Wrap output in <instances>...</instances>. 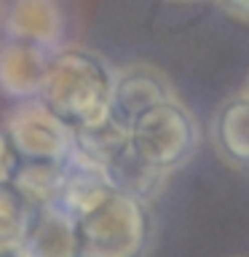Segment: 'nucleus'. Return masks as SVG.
<instances>
[{
    "mask_svg": "<svg viewBox=\"0 0 249 257\" xmlns=\"http://www.w3.org/2000/svg\"><path fill=\"white\" fill-rule=\"evenodd\" d=\"M112 88L115 75L102 56L86 48H59L38 99L70 132H78L110 115Z\"/></svg>",
    "mask_w": 249,
    "mask_h": 257,
    "instance_id": "nucleus-1",
    "label": "nucleus"
},
{
    "mask_svg": "<svg viewBox=\"0 0 249 257\" xmlns=\"http://www.w3.org/2000/svg\"><path fill=\"white\" fill-rule=\"evenodd\" d=\"M150 236L148 204L115 190L96 209L78 217V257H145Z\"/></svg>",
    "mask_w": 249,
    "mask_h": 257,
    "instance_id": "nucleus-2",
    "label": "nucleus"
},
{
    "mask_svg": "<svg viewBox=\"0 0 249 257\" xmlns=\"http://www.w3.org/2000/svg\"><path fill=\"white\" fill-rule=\"evenodd\" d=\"M132 145L150 164L174 172L198 148V123L193 112L177 99L161 102L132 126Z\"/></svg>",
    "mask_w": 249,
    "mask_h": 257,
    "instance_id": "nucleus-3",
    "label": "nucleus"
},
{
    "mask_svg": "<svg viewBox=\"0 0 249 257\" xmlns=\"http://www.w3.org/2000/svg\"><path fill=\"white\" fill-rule=\"evenodd\" d=\"M6 132L22 158L67 161L72 153V132L38 99H24L6 120Z\"/></svg>",
    "mask_w": 249,
    "mask_h": 257,
    "instance_id": "nucleus-4",
    "label": "nucleus"
},
{
    "mask_svg": "<svg viewBox=\"0 0 249 257\" xmlns=\"http://www.w3.org/2000/svg\"><path fill=\"white\" fill-rule=\"evenodd\" d=\"M51 48L16 38L0 40V94L11 99H35L46 83L54 59Z\"/></svg>",
    "mask_w": 249,
    "mask_h": 257,
    "instance_id": "nucleus-5",
    "label": "nucleus"
},
{
    "mask_svg": "<svg viewBox=\"0 0 249 257\" xmlns=\"http://www.w3.org/2000/svg\"><path fill=\"white\" fill-rule=\"evenodd\" d=\"M169 99H174V91L169 86V80L164 78V72H158L150 64H134V67L115 75L110 115L132 132V126L145 112Z\"/></svg>",
    "mask_w": 249,
    "mask_h": 257,
    "instance_id": "nucleus-6",
    "label": "nucleus"
},
{
    "mask_svg": "<svg viewBox=\"0 0 249 257\" xmlns=\"http://www.w3.org/2000/svg\"><path fill=\"white\" fill-rule=\"evenodd\" d=\"M22 249L27 257H78V217L64 204H48L35 209Z\"/></svg>",
    "mask_w": 249,
    "mask_h": 257,
    "instance_id": "nucleus-7",
    "label": "nucleus"
},
{
    "mask_svg": "<svg viewBox=\"0 0 249 257\" xmlns=\"http://www.w3.org/2000/svg\"><path fill=\"white\" fill-rule=\"evenodd\" d=\"M3 32L8 38L59 51L64 35L62 8L56 0H14L3 19Z\"/></svg>",
    "mask_w": 249,
    "mask_h": 257,
    "instance_id": "nucleus-8",
    "label": "nucleus"
},
{
    "mask_svg": "<svg viewBox=\"0 0 249 257\" xmlns=\"http://www.w3.org/2000/svg\"><path fill=\"white\" fill-rule=\"evenodd\" d=\"M64 164H67V180H64L59 204H64L75 217H83L86 212L96 209L104 198H110L115 193L102 166L75 156V153H70Z\"/></svg>",
    "mask_w": 249,
    "mask_h": 257,
    "instance_id": "nucleus-9",
    "label": "nucleus"
},
{
    "mask_svg": "<svg viewBox=\"0 0 249 257\" xmlns=\"http://www.w3.org/2000/svg\"><path fill=\"white\" fill-rule=\"evenodd\" d=\"M104 172H107V180L118 193L134 196V198L145 201V204H150L164 190L166 174H169L164 169H158L156 164H150L145 156H140V150L134 145H129L120 156L112 158Z\"/></svg>",
    "mask_w": 249,
    "mask_h": 257,
    "instance_id": "nucleus-10",
    "label": "nucleus"
},
{
    "mask_svg": "<svg viewBox=\"0 0 249 257\" xmlns=\"http://www.w3.org/2000/svg\"><path fill=\"white\" fill-rule=\"evenodd\" d=\"M214 145L220 156L233 166H249V96L238 94L222 102L212 126Z\"/></svg>",
    "mask_w": 249,
    "mask_h": 257,
    "instance_id": "nucleus-11",
    "label": "nucleus"
},
{
    "mask_svg": "<svg viewBox=\"0 0 249 257\" xmlns=\"http://www.w3.org/2000/svg\"><path fill=\"white\" fill-rule=\"evenodd\" d=\"M64 180H67V164L64 161H35L22 158L19 169L14 174V185L35 209L59 204Z\"/></svg>",
    "mask_w": 249,
    "mask_h": 257,
    "instance_id": "nucleus-12",
    "label": "nucleus"
},
{
    "mask_svg": "<svg viewBox=\"0 0 249 257\" xmlns=\"http://www.w3.org/2000/svg\"><path fill=\"white\" fill-rule=\"evenodd\" d=\"M129 145H132V132L126 126H120L112 115H107L94 126L72 132V153L102 169H107L110 161L120 156Z\"/></svg>",
    "mask_w": 249,
    "mask_h": 257,
    "instance_id": "nucleus-13",
    "label": "nucleus"
},
{
    "mask_svg": "<svg viewBox=\"0 0 249 257\" xmlns=\"http://www.w3.org/2000/svg\"><path fill=\"white\" fill-rule=\"evenodd\" d=\"M32 217H35V206L16 190V185H0V252L22 249L30 233Z\"/></svg>",
    "mask_w": 249,
    "mask_h": 257,
    "instance_id": "nucleus-14",
    "label": "nucleus"
},
{
    "mask_svg": "<svg viewBox=\"0 0 249 257\" xmlns=\"http://www.w3.org/2000/svg\"><path fill=\"white\" fill-rule=\"evenodd\" d=\"M19 164H22L19 150L14 148L11 137H8V132L3 128V132H0V185L14 180V174H16V169H19Z\"/></svg>",
    "mask_w": 249,
    "mask_h": 257,
    "instance_id": "nucleus-15",
    "label": "nucleus"
},
{
    "mask_svg": "<svg viewBox=\"0 0 249 257\" xmlns=\"http://www.w3.org/2000/svg\"><path fill=\"white\" fill-rule=\"evenodd\" d=\"M217 3L222 6V11H228V16L249 24V0H217Z\"/></svg>",
    "mask_w": 249,
    "mask_h": 257,
    "instance_id": "nucleus-16",
    "label": "nucleus"
},
{
    "mask_svg": "<svg viewBox=\"0 0 249 257\" xmlns=\"http://www.w3.org/2000/svg\"><path fill=\"white\" fill-rule=\"evenodd\" d=\"M0 257H27L24 249H8V252H0Z\"/></svg>",
    "mask_w": 249,
    "mask_h": 257,
    "instance_id": "nucleus-17",
    "label": "nucleus"
},
{
    "mask_svg": "<svg viewBox=\"0 0 249 257\" xmlns=\"http://www.w3.org/2000/svg\"><path fill=\"white\" fill-rule=\"evenodd\" d=\"M172 3H196V0H172Z\"/></svg>",
    "mask_w": 249,
    "mask_h": 257,
    "instance_id": "nucleus-18",
    "label": "nucleus"
},
{
    "mask_svg": "<svg viewBox=\"0 0 249 257\" xmlns=\"http://www.w3.org/2000/svg\"><path fill=\"white\" fill-rule=\"evenodd\" d=\"M0 11H3V0H0Z\"/></svg>",
    "mask_w": 249,
    "mask_h": 257,
    "instance_id": "nucleus-19",
    "label": "nucleus"
},
{
    "mask_svg": "<svg viewBox=\"0 0 249 257\" xmlns=\"http://www.w3.org/2000/svg\"><path fill=\"white\" fill-rule=\"evenodd\" d=\"M246 96H249V83H246Z\"/></svg>",
    "mask_w": 249,
    "mask_h": 257,
    "instance_id": "nucleus-20",
    "label": "nucleus"
}]
</instances>
